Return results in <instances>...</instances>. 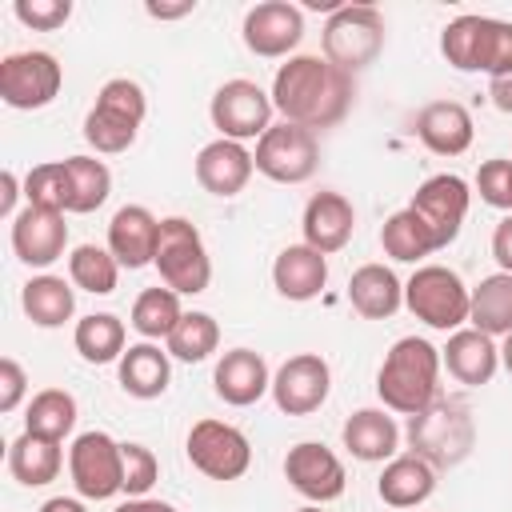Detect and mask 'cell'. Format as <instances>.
<instances>
[{
	"instance_id": "1",
	"label": "cell",
	"mask_w": 512,
	"mask_h": 512,
	"mask_svg": "<svg viewBox=\"0 0 512 512\" xmlns=\"http://www.w3.org/2000/svg\"><path fill=\"white\" fill-rule=\"evenodd\" d=\"M356 100V76L340 72L332 60L300 52L288 56L272 76V108L280 120L300 124L308 132L336 128Z\"/></svg>"
},
{
	"instance_id": "2",
	"label": "cell",
	"mask_w": 512,
	"mask_h": 512,
	"mask_svg": "<svg viewBox=\"0 0 512 512\" xmlns=\"http://www.w3.org/2000/svg\"><path fill=\"white\" fill-rule=\"evenodd\" d=\"M440 348L424 336H400L376 372V396L388 412L416 416L440 396Z\"/></svg>"
},
{
	"instance_id": "3",
	"label": "cell",
	"mask_w": 512,
	"mask_h": 512,
	"mask_svg": "<svg viewBox=\"0 0 512 512\" xmlns=\"http://www.w3.org/2000/svg\"><path fill=\"white\" fill-rule=\"evenodd\" d=\"M404 436H408V452L428 460L440 472V468H456L468 460V452L476 444V420H472L468 404L436 396L424 412L408 416Z\"/></svg>"
},
{
	"instance_id": "4",
	"label": "cell",
	"mask_w": 512,
	"mask_h": 512,
	"mask_svg": "<svg viewBox=\"0 0 512 512\" xmlns=\"http://www.w3.org/2000/svg\"><path fill=\"white\" fill-rule=\"evenodd\" d=\"M144 116H148L144 88L136 80H128V76H112V80L100 84L96 104L84 116V140L100 156H120V152H128L136 144Z\"/></svg>"
},
{
	"instance_id": "5",
	"label": "cell",
	"mask_w": 512,
	"mask_h": 512,
	"mask_svg": "<svg viewBox=\"0 0 512 512\" xmlns=\"http://www.w3.org/2000/svg\"><path fill=\"white\" fill-rule=\"evenodd\" d=\"M404 308L436 332H460L468 324L472 288L444 264H420L404 280Z\"/></svg>"
},
{
	"instance_id": "6",
	"label": "cell",
	"mask_w": 512,
	"mask_h": 512,
	"mask_svg": "<svg viewBox=\"0 0 512 512\" xmlns=\"http://www.w3.org/2000/svg\"><path fill=\"white\" fill-rule=\"evenodd\" d=\"M320 48H324V60L356 76L368 64H376V56L384 52V16L372 4H340L324 20Z\"/></svg>"
},
{
	"instance_id": "7",
	"label": "cell",
	"mask_w": 512,
	"mask_h": 512,
	"mask_svg": "<svg viewBox=\"0 0 512 512\" xmlns=\"http://www.w3.org/2000/svg\"><path fill=\"white\" fill-rule=\"evenodd\" d=\"M156 272L180 296H200L212 284V260H208L204 236L192 220H184V216H164L160 220Z\"/></svg>"
},
{
	"instance_id": "8",
	"label": "cell",
	"mask_w": 512,
	"mask_h": 512,
	"mask_svg": "<svg viewBox=\"0 0 512 512\" xmlns=\"http://www.w3.org/2000/svg\"><path fill=\"white\" fill-rule=\"evenodd\" d=\"M68 476L80 500H112L124 492V444L108 432H80L68 448Z\"/></svg>"
},
{
	"instance_id": "9",
	"label": "cell",
	"mask_w": 512,
	"mask_h": 512,
	"mask_svg": "<svg viewBox=\"0 0 512 512\" xmlns=\"http://www.w3.org/2000/svg\"><path fill=\"white\" fill-rule=\"evenodd\" d=\"M60 84H64V68L44 48L8 52L0 60V100L8 108H16V112L48 108L60 96Z\"/></svg>"
},
{
	"instance_id": "10",
	"label": "cell",
	"mask_w": 512,
	"mask_h": 512,
	"mask_svg": "<svg viewBox=\"0 0 512 512\" xmlns=\"http://www.w3.org/2000/svg\"><path fill=\"white\" fill-rule=\"evenodd\" d=\"M252 160H256V172L276 184H304L320 168V140L316 132L280 120L256 140Z\"/></svg>"
},
{
	"instance_id": "11",
	"label": "cell",
	"mask_w": 512,
	"mask_h": 512,
	"mask_svg": "<svg viewBox=\"0 0 512 512\" xmlns=\"http://www.w3.org/2000/svg\"><path fill=\"white\" fill-rule=\"evenodd\" d=\"M272 92H264L256 80H224L216 92H212V104H208V116H212V128L224 136V140H260L268 128H272Z\"/></svg>"
},
{
	"instance_id": "12",
	"label": "cell",
	"mask_w": 512,
	"mask_h": 512,
	"mask_svg": "<svg viewBox=\"0 0 512 512\" xmlns=\"http://www.w3.org/2000/svg\"><path fill=\"white\" fill-rule=\"evenodd\" d=\"M184 452L192 460L196 472H204L208 480H240L252 464V444L248 436L228 424V420H196L188 428V440H184Z\"/></svg>"
},
{
	"instance_id": "13",
	"label": "cell",
	"mask_w": 512,
	"mask_h": 512,
	"mask_svg": "<svg viewBox=\"0 0 512 512\" xmlns=\"http://www.w3.org/2000/svg\"><path fill=\"white\" fill-rule=\"evenodd\" d=\"M468 204H472V188H468V180L456 176V172H436V176H428V180L412 192V200H408V208H412V212L424 220V228L432 232L436 248H448V244L460 236L464 216H468Z\"/></svg>"
},
{
	"instance_id": "14",
	"label": "cell",
	"mask_w": 512,
	"mask_h": 512,
	"mask_svg": "<svg viewBox=\"0 0 512 512\" xmlns=\"http://www.w3.org/2000/svg\"><path fill=\"white\" fill-rule=\"evenodd\" d=\"M332 392V368L320 352H296L272 372V400L284 416H312Z\"/></svg>"
},
{
	"instance_id": "15",
	"label": "cell",
	"mask_w": 512,
	"mask_h": 512,
	"mask_svg": "<svg viewBox=\"0 0 512 512\" xmlns=\"http://www.w3.org/2000/svg\"><path fill=\"white\" fill-rule=\"evenodd\" d=\"M240 36H244V48L252 56H264V60L292 56L300 48V40H304V12L296 4H288V0L252 4L244 12Z\"/></svg>"
},
{
	"instance_id": "16",
	"label": "cell",
	"mask_w": 512,
	"mask_h": 512,
	"mask_svg": "<svg viewBox=\"0 0 512 512\" xmlns=\"http://www.w3.org/2000/svg\"><path fill=\"white\" fill-rule=\"evenodd\" d=\"M284 480L312 504H328V500H340L344 496V484H348V472H344V460L324 448L320 440H300L288 448L284 456Z\"/></svg>"
},
{
	"instance_id": "17",
	"label": "cell",
	"mask_w": 512,
	"mask_h": 512,
	"mask_svg": "<svg viewBox=\"0 0 512 512\" xmlns=\"http://www.w3.org/2000/svg\"><path fill=\"white\" fill-rule=\"evenodd\" d=\"M68 248V224L64 212H48V208H32L24 204L12 220V252L20 264L28 268H52Z\"/></svg>"
},
{
	"instance_id": "18",
	"label": "cell",
	"mask_w": 512,
	"mask_h": 512,
	"mask_svg": "<svg viewBox=\"0 0 512 512\" xmlns=\"http://www.w3.org/2000/svg\"><path fill=\"white\" fill-rule=\"evenodd\" d=\"M252 172H256V160H252V152H248L240 140L216 136L212 144H204V148L196 152V184H200L204 192L220 196V200L240 196V192L248 188Z\"/></svg>"
},
{
	"instance_id": "19",
	"label": "cell",
	"mask_w": 512,
	"mask_h": 512,
	"mask_svg": "<svg viewBox=\"0 0 512 512\" xmlns=\"http://www.w3.org/2000/svg\"><path fill=\"white\" fill-rule=\"evenodd\" d=\"M300 232H304V244L332 256L340 252L352 232H356V208L348 196L324 188V192H312L308 204H304V216H300Z\"/></svg>"
},
{
	"instance_id": "20",
	"label": "cell",
	"mask_w": 512,
	"mask_h": 512,
	"mask_svg": "<svg viewBox=\"0 0 512 512\" xmlns=\"http://www.w3.org/2000/svg\"><path fill=\"white\" fill-rule=\"evenodd\" d=\"M156 244H160V220L144 204H124L108 220V252L116 256L120 268H148L156 264Z\"/></svg>"
},
{
	"instance_id": "21",
	"label": "cell",
	"mask_w": 512,
	"mask_h": 512,
	"mask_svg": "<svg viewBox=\"0 0 512 512\" xmlns=\"http://www.w3.org/2000/svg\"><path fill=\"white\" fill-rule=\"evenodd\" d=\"M212 388L224 404L232 408H248L256 404L260 396L272 392V372H268V360L252 348H228L216 368H212Z\"/></svg>"
},
{
	"instance_id": "22",
	"label": "cell",
	"mask_w": 512,
	"mask_h": 512,
	"mask_svg": "<svg viewBox=\"0 0 512 512\" xmlns=\"http://www.w3.org/2000/svg\"><path fill=\"white\" fill-rule=\"evenodd\" d=\"M476 124L460 100H432L416 112V140L432 156H460L472 148Z\"/></svg>"
},
{
	"instance_id": "23",
	"label": "cell",
	"mask_w": 512,
	"mask_h": 512,
	"mask_svg": "<svg viewBox=\"0 0 512 512\" xmlns=\"http://www.w3.org/2000/svg\"><path fill=\"white\" fill-rule=\"evenodd\" d=\"M328 284V256L308 248V244H288L276 252L272 260V288L292 300V304H304V300H316Z\"/></svg>"
},
{
	"instance_id": "24",
	"label": "cell",
	"mask_w": 512,
	"mask_h": 512,
	"mask_svg": "<svg viewBox=\"0 0 512 512\" xmlns=\"http://www.w3.org/2000/svg\"><path fill=\"white\" fill-rule=\"evenodd\" d=\"M340 440L360 464H388L392 456H400V428L388 408H356L344 420Z\"/></svg>"
},
{
	"instance_id": "25",
	"label": "cell",
	"mask_w": 512,
	"mask_h": 512,
	"mask_svg": "<svg viewBox=\"0 0 512 512\" xmlns=\"http://www.w3.org/2000/svg\"><path fill=\"white\" fill-rule=\"evenodd\" d=\"M440 364L448 368V376L456 384H468V388H480L496 376L500 368V348L492 336L476 332V328H460L448 336V344L440 348Z\"/></svg>"
},
{
	"instance_id": "26",
	"label": "cell",
	"mask_w": 512,
	"mask_h": 512,
	"mask_svg": "<svg viewBox=\"0 0 512 512\" xmlns=\"http://www.w3.org/2000/svg\"><path fill=\"white\" fill-rule=\"evenodd\" d=\"M116 376H120V388L136 400H156L168 392V380H172V356L168 348L152 344V340H140V344H128L124 356L116 360Z\"/></svg>"
},
{
	"instance_id": "27",
	"label": "cell",
	"mask_w": 512,
	"mask_h": 512,
	"mask_svg": "<svg viewBox=\"0 0 512 512\" xmlns=\"http://www.w3.org/2000/svg\"><path fill=\"white\" fill-rule=\"evenodd\" d=\"M348 300L364 320H388L404 308V280L388 264H360L348 276Z\"/></svg>"
},
{
	"instance_id": "28",
	"label": "cell",
	"mask_w": 512,
	"mask_h": 512,
	"mask_svg": "<svg viewBox=\"0 0 512 512\" xmlns=\"http://www.w3.org/2000/svg\"><path fill=\"white\" fill-rule=\"evenodd\" d=\"M432 492H436V468H432L428 460L412 456V452L392 456V460L384 464L380 480H376V496H380L388 508H400V512L424 504Z\"/></svg>"
},
{
	"instance_id": "29",
	"label": "cell",
	"mask_w": 512,
	"mask_h": 512,
	"mask_svg": "<svg viewBox=\"0 0 512 512\" xmlns=\"http://www.w3.org/2000/svg\"><path fill=\"white\" fill-rule=\"evenodd\" d=\"M20 308L36 328H64L76 316V284L52 272H40L24 280L20 288Z\"/></svg>"
},
{
	"instance_id": "30",
	"label": "cell",
	"mask_w": 512,
	"mask_h": 512,
	"mask_svg": "<svg viewBox=\"0 0 512 512\" xmlns=\"http://www.w3.org/2000/svg\"><path fill=\"white\" fill-rule=\"evenodd\" d=\"M64 468V448L60 440H48V436H36V432H20L12 444H8V472L16 484L24 488H44L60 476Z\"/></svg>"
},
{
	"instance_id": "31",
	"label": "cell",
	"mask_w": 512,
	"mask_h": 512,
	"mask_svg": "<svg viewBox=\"0 0 512 512\" xmlns=\"http://www.w3.org/2000/svg\"><path fill=\"white\" fill-rule=\"evenodd\" d=\"M468 324L484 336H508L512 332V276L508 272H492L472 288V308H468Z\"/></svg>"
},
{
	"instance_id": "32",
	"label": "cell",
	"mask_w": 512,
	"mask_h": 512,
	"mask_svg": "<svg viewBox=\"0 0 512 512\" xmlns=\"http://www.w3.org/2000/svg\"><path fill=\"white\" fill-rule=\"evenodd\" d=\"M124 340H128L124 320L112 316V312H88L72 328V344H76V352L88 364H112V360H120L124 348H128Z\"/></svg>"
},
{
	"instance_id": "33",
	"label": "cell",
	"mask_w": 512,
	"mask_h": 512,
	"mask_svg": "<svg viewBox=\"0 0 512 512\" xmlns=\"http://www.w3.org/2000/svg\"><path fill=\"white\" fill-rule=\"evenodd\" d=\"M380 248H384V256H392L396 264H420L424 256L440 252L436 240H432V232L424 228V220H420L412 208H400V212H392V216L384 220V228H380Z\"/></svg>"
},
{
	"instance_id": "34",
	"label": "cell",
	"mask_w": 512,
	"mask_h": 512,
	"mask_svg": "<svg viewBox=\"0 0 512 512\" xmlns=\"http://www.w3.org/2000/svg\"><path fill=\"white\" fill-rule=\"evenodd\" d=\"M76 416H80V408H76L72 392L40 388L24 408V432H36V436H48V440L64 444V436H72V428H76Z\"/></svg>"
},
{
	"instance_id": "35",
	"label": "cell",
	"mask_w": 512,
	"mask_h": 512,
	"mask_svg": "<svg viewBox=\"0 0 512 512\" xmlns=\"http://www.w3.org/2000/svg\"><path fill=\"white\" fill-rule=\"evenodd\" d=\"M184 308H180V292H172L168 284H156V288H144L136 300H132V316L128 324L144 336V340H168L172 328L180 324Z\"/></svg>"
},
{
	"instance_id": "36",
	"label": "cell",
	"mask_w": 512,
	"mask_h": 512,
	"mask_svg": "<svg viewBox=\"0 0 512 512\" xmlns=\"http://www.w3.org/2000/svg\"><path fill=\"white\" fill-rule=\"evenodd\" d=\"M68 280L80 288V292H92V296H108L116 292V280H120V264L108 248L100 244H76L68 252Z\"/></svg>"
},
{
	"instance_id": "37",
	"label": "cell",
	"mask_w": 512,
	"mask_h": 512,
	"mask_svg": "<svg viewBox=\"0 0 512 512\" xmlns=\"http://www.w3.org/2000/svg\"><path fill=\"white\" fill-rule=\"evenodd\" d=\"M64 164H68V184H72L68 212H76V216L96 212V208L108 200V192H112V172H108V164L96 160V156H68Z\"/></svg>"
},
{
	"instance_id": "38",
	"label": "cell",
	"mask_w": 512,
	"mask_h": 512,
	"mask_svg": "<svg viewBox=\"0 0 512 512\" xmlns=\"http://www.w3.org/2000/svg\"><path fill=\"white\" fill-rule=\"evenodd\" d=\"M164 348H168L172 360L200 364L220 348V324L208 312H184L180 324L172 328V336L164 340Z\"/></svg>"
},
{
	"instance_id": "39",
	"label": "cell",
	"mask_w": 512,
	"mask_h": 512,
	"mask_svg": "<svg viewBox=\"0 0 512 512\" xmlns=\"http://www.w3.org/2000/svg\"><path fill=\"white\" fill-rule=\"evenodd\" d=\"M24 200H28L32 208L68 212V200H72L68 164H64V160H44V164L28 168V176H24Z\"/></svg>"
},
{
	"instance_id": "40",
	"label": "cell",
	"mask_w": 512,
	"mask_h": 512,
	"mask_svg": "<svg viewBox=\"0 0 512 512\" xmlns=\"http://www.w3.org/2000/svg\"><path fill=\"white\" fill-rule=\"evenodd\" d=\"M480 24H484V16H476V12H464V16H456V20L444 24V32H440V56L456 72H476Z\"/></svg>"
},
{
	"instance_id": "41",
	"label": "cell",
	"mask_w": 512,
	"mask_h": 512,
	"mask_svg": "<svg viewBox=\"0 0 512 512\" xmlns=\"http://www.w3.org/2000/svg\"><path fill=\"white\" fill-rule=\"evenodd\" d=\"M476 72L492 76H508L512 72V24L484 16L480 24V52H476Z\"/></svg>"
},
{
	"instance_id": "42",
	"label": "cell",
	"mask_w": 512,
	"mask_h": 512,
	"mask_svg": "<svg viewBox=\"0 0 512 512\" xmlns=\"http://www.w3.org/2000/svg\"><path fill=\"white\" fill-rule=\"evenodd\" d=\"M160 476V460L148 444L124 440V496H148V488Z\"/></svg>"
},
{
	"instance_id": "43",
	"label": "cell",
	"mask_w": 512,
	"mask_h": 512,
	"mask_svg": "<svg viewBox=\"0 0 512 512\" xmlns=\"http://www.w3.org/2000/svg\"><path fill=\"white\" fill-rule=\"evenodd\" d=\"M12 16L32 32H56L72 16V0H16Z\"/></svg>"
},
{
	"instance_id": "44",
	"label": "cell",
	"mask_w": 512,
	"mask_h": 512,
	"mask_svg": "<svg viewBox=\"0 0 512 512\" xmlns=\"http://www.w3.org/2000/svg\"><path fill=\"white\" fill-rule=\"evenodd\" d=\"M24 392H28V372L20 368L16 356H4L0 360V412H16Z\"/></svg>"
},
{
	"instance_id": "45",
	"label": "cell",
	"mask_w": 512,
	"mask_h": 512,
	"mask_svg": "<svg viewBox=\"0 0 512 512\" xmlns=\"http://www.w3.org/2000/svg\"><path fill=\"white\" fill-rule=\"evenodd\" d=\"M492 260L500 264V272L512 276V212L492 228Z\"/></svg>"
},
{
	"instance_id": "46",
	"label": "cell",
	"mask_w": 512,
	"mask_h": 512,
	"mask_svg": "<svg viewBox=\"0 0 512 512\" xmlns=\"http://www.w3.org/2000/svg\"><path fill=\"white\" fill-rule=\"evenodd\" d=\"M20 196H24V184L16 180L12 168H4V176H0V216L4 220H16V200Z\"/></svg>"
},
{
	"instance_id": "47",
	"label": "cell",
	"mask_w": 512,
	"mask_h": 512,
	"mask_svg": "<svg viewBox=\"0 0 512 512\" xmlns=\"http://www.w3.org/2000/svg\"><path fill=\"white\" fill-rule=\"evenodd\" d=\"M488 100H492V108H496V112L512 116V72H508V76H492V80H488Z\"/></svg>"
},
{
	"instance_id": "48",
	"label": "cell",
	"mask_w": 512,
	"mask_h": 512,
	"mask_svg": "<svg viewBox=\"0 0 512 512\" xmlns=\"http://www.w3.org/2000/svg\"><path fill=\"white\" fill-rule=\"evenodd\" d=\"M112 512H176L168 500H156V496H128L124 504H116Z\"/></svg>"
},
{
	"instance_id": "49",
	"label": "cell",
	"mask_w": 512,
	"mask_h": 512,
	"mask_svg": "<svg viewBox=\"0 0 512 512\" xmlns=\"http://www.w3.org/2000/svg\"><path fill=\"white\" fill-rule=\"evenodd\" d=\"M144 12L148 16H156V20H180V16H188V12H196V0H184V4H144Z\"/></svg>"
},
{
	"instance_id": "50",
	"label": "cell",
	"mask_w": 512,
	"mask_h": 512,
	"mask_svg": "<svg viewBox=\"0 0 512 512\" xmlns=\"http://www.w3.org/2000/svg\"><path fill=\"white\" fill-rule=\"evenodd\" d=\"M40 512H88V508H84V500H76V496H48V500L40 504Z\"/></svg>"
},
{
	"instance_id": "51",
	"label": "cell",
	"mask_w": 512,
	"mask_h": 512,
	"mask_svg": "<svg viewBox=\"0 0 512 512\" xmlns=\"http://www.w3.org/2000/svg\"><path fill=\"white\" fill-rule=\"evenodd\" d=\"M500 364H504V372L512 376V332H508L504 344H500Z\"/></svg>"
},
{
	"instance_id": "52",
	"label": "cell",
	"mask_w": 512,
	"mask_h": 512,
	"mask_svg": "<svg viewBox=\"0 0 512 512\" xmlns=\"http://www.w3.org/2000/svg\"><path fill=\"white\" fill-rule=\"evenodd\" d=\"M296 512H320V504H304V508H296Z\"/></svg>"
},
{
	"instance_id": "53",
	"label": "cell",
	"mask_w": 512,
	"mask_h": 512,
	"mask_svg": "<svg viewBox=\"0 0 512 512\" xmlns=\"http://www.w3.org/2000/svg\"><path fill=\"white\" fill-rule=\"evenodd\" d=\"M508 212H512V196H508Z\"/></svg>"
}]
</instances>
